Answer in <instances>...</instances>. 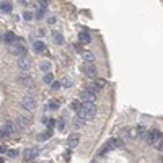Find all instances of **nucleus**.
Here are the masks:
<instances>
[{
    "label": "nucleus",
    "instance_id": "f257e3e1",
    "mask_svg": "<svg viewBox=\"0 0 163 163\" xmlns=\"http://www.w3.org/2000/svg\"><path fill=\"white\" fill-rule=\"evenodd\" d=\"M96 114V104L93 101H83L82 103V108L78 109V116L83 121H88L92 117H95Z\"/></svg>",
    "mask_w": 163,
    "mask_h": 163
},
{
    "label": "nucleus",
    "instance_id": "f03ea898",
    "mask_svg": "<svg viewBox=\"0 0 163 163\" xmlns=\"http://www.w3.org/2000/svg\"><path fill=\"white\" fill-rule=\"evenodd\" d=\"M36 98H34V95H25L21 98V108L23 109H26V111H34L36 109Z\"/></svg>",
    "mask_w": 163,
    "mask_h": 163
},
{
    "label": "nucleus",
    "instance_id": "7ed1b4c3",
    "mask_svg": "<svg viewBox=\"0 0 163 163\" xmlns=\"http://www.w3.org/2000/svg\"><path fill=\"white\" fill-rule=\"evenodd\" d=\"M16 64H18V67L21 69L23 72H28L29 69H31V59H29V57H26L25 54H23V56L18 57Z\"/></svg>",
    "mask_w": 163,
    "mask_h": 163
},
{
    "label": "nucleus",
    "instance_id": "20e7f679",
    "mask_svg": "<svg viewBox=\"0 0 163 163\" xmlns=\"http://www.w3.org/2000/svg\"><path fill=\"white\" fill-rule=\"evenodd\" d=\"M83 72H85V74L88 75L90 78H95L96 74H98V70H96V65L93 64V62H87V64L83 65Z\"/></svg>",
    "mask_w": 163,
    "mask_h": 163
},
{
    "label": "nucleus",
    "instance_id": "39448f33",
    "mask_svg": "<svg viewBox=\"0 0 163 163\" xmlns=\"http://www.w3.org/2000/svg\"><path fill=\"white\" fill-rule=\"evenodd\" d=\"M162 132L160 131H150L149 134L145 135V140H147V144H150V145H153V144H155L157 140H158L160 137H162Z\"/></svg>",
    "mask_w": 163,
    "mask_h": 163
},
{
    "label": "nucleus",
    "instance_id": "423d86ee",
    "mask_svg": "<svg viewBox=\"0 0 163 163\" xmlns=\"http://www.w3.org/2000/svg\"><path fill=\"white\" fill-rule=\"evenodd\" d=\"M10 52H11V54H15V56H23V54H25V47H23L21 44H18L16 41H15V43H11V44H10Z\"/></svg>",
    "mask_w": 163,
    "mask_h": 163
},
{
    "label": "nucleus",
    "instance_id": "0eeeda50",
    "mask_svg": "<svg viewBox=\"0 0 163 163\" xmlns=\"http://www.w3.org/2000/svg\"><path fill=\"white\" fill-rule=\"evenodd\" d=\"M38 155H39V150L34 149V147H29V149H26L25 152H23V157H25V160H34Z\"/></svg>",
    "mask_w": 163,
    "mask_h": 163
},
{
    "label": "nucleus",
    "instance_id": "6e6552de",
    "mask_svg": "<svg viewBox=\"0 0 163 163\" xmlns=\"http://www.w3.org/2000/svg\"><path fill=\"white\" fill-rule=\"evenodd\" d=\"M78 142H80V135L78 134H70L69 139H67L69 149H75V147H78Z\"/></svg>",
    "mask_w": 163,
    "mask_h": 163
},
{
    "label": "nucleus",
    "instance_id": "1a4fd4ad",
    "mask_svg": "<svg viewBox=\"0 0 163 163\" xmlns=\"http://www.w3.org/2000/svg\"><path fill=\"white\" fill-rule=\"evenodd\" d=\"M15 131H16V126H15L13 121H7V122L4 124V134H5V135L15 134Z\"/></svg>",
    "mask_w": 163,
    "mask_h": 163
},
{
    "label": "nucleus",
    "instance_id": "9d476101",
    "mask_svg": "<svg viewBox=\"0 0 163 163\" xmlns=\"http://www.w3.org/2000/svg\"><path fill=\"white\" fill-rule=\"evenodd\" d=\"M82 99H83V101H93V103H95L96 101V93L87 88L85 92L82 93Z\"/></svg>",
    "mask_w": 163,
    "mask_h": 163
},
{
    "label": "nucleus",
    "instance_id": "9b49d317",
    "mask_svg": "<svg viewBox=\"0 0 163 163\" xmlns=\"http://www.w3.org/2000/svg\"><path fill=\"white\" fill-rule=\"evenodd\" d=\"M52 38H54V43H56L57 46H62V44L65 43V39H64V36H62V33H59V31H54Z\"/></svg>",
    "mask_w": 163,
    "mask_h": 163
},
{
    "label": "nucleus",
    "instance_id": "f8f14e48",
    "mask_svg": "<svg viewBox=\"0 0 163 163\" xmlns=\"http://www.w3.org/2000/svg\"><path fill=\"white\" fill-rule=\"evenodd\" d=\"M78 39H80L82 44H90V43H92V36H90L87 31H82L80 36H78Z\"/></svg>",
    "mask_w": 163,
    "mask_h": 163
},
{
    "label": "nucleus",
    "instance_id": "ddd939ff",
    "mask_svg": "<svg viewBox=\"0 0 163 163\" xmlns=\"http://www.w3.org/2000/svg\"><path fill=\"white\" fill-rule=\"evenodd\" d=\"M18 80L21 82V85H25V87H33V78L28 77V75H20Z\"/></svg>",
    "mask_w": 163,
    "mask_h": 163
},
{
    "label": "nucleus",
    "instance_id": "4468645a",
    "mask_svg": "<svg viewBox=\"0 0 163 163\" xmlns=\"http://www.w3.org/2000/svg\"><path fill=\"white\" fill-rule=\"evenodd\" d=\"M33 47H34L36 52H44V51H46V46H44L43 41H34V43H33Z\"/></svg>",
    "mask_w": 163,
    "mask_h": 163
},
{
    "label": "nucleus",
    "instance_id": "2eb2a0df",
    "mask_svg": "<svg viewBox=\"0 0 163 163\" xmlns=\"http://www.w3.org/2000/svg\"><path fill=\"white\" fill-rule=\"evenodd\" d=\"M15 126H16V131L18 129H25L26 126H28V119H26V117H20V119L15 122Z\"/></svg>",
    "mask_w": 163,
    "mask_h": 163
},
{
    "label": "nucleus",
    "instance_id": "dca6fc26",
    "mask_svg": "<svg viewBox=\"0 0 163 163\" xmlns=\"http://www.w3.org/2000/svg\"><path fill=\"white\" fill-rule=\"evenodd\" d=\"M4 39H5V43L11 44V43H15V41H16V36H15L13 33H5Z\"/></svg>",
    "mask_w": 163,
    "mask_h": 163
},
{
    "label": "nucleus",
    "instance_id": "f3484780",
    "mask_svg": "<svg viewBox=\"0 0 163 163\" xmlns=\"http://www.w3.org/2000/svg\"><path fill=\"white\" fill-rule=\"evenodd\" d=\"M39 69H41V72H44V74H47V72L51 70V62H47V60H44V62H41V64H39Z\"/></svg>",
    "mask_w": 163,
    "mask_h": 163
},
{
    "label": "nucleus",
    "instance_id": "a211bd4d",
    "mask_svg": "<svg viewBox=\"0 0 163 163\" xmlns=\"http://www.w3.org/2000/svg\"><path fill=\"white\" fill-rule=\"evenodd\" d=\"M93 85H95L98 90H101V88H104V87H106V80H103V78H96Z\"/></svg>",
    "mask_w": 163,
    "mask_h": 163
},
{
    "label": "nucleus",
    "instance_id": "6ab92c4d",
    "mask_svg": "<svg viewBox=\"0 0 163 163\" xmlns=\"http://www.w3.org/2000/svg\"><path fill=\"white\" fill-rule=\"evenodd\" d=\"M60 85L65 87V88H69V87L74 85V82H72V78H70V77H64V78H62V83H60Z\"/></svg>",
    "mask_w": 163,
    "mask_h": 163
},
{
    "label": "nucleus",
    "instance_id": "aec40b11",
    "mask_svg": "<svg viewBox=\"0 0 163 163\" xmlns=\"http://www.w3.org/2000/svg\"><path fill=\"white\" fill-rule=\"evenodd\" d=\"M109 142H111V145H113L114 149H117V147H122V145H124V142L119 140V139H111Z\"/></svg>",
    "mask_w": 163,
    "mask_h": 163
},
{
    "label": "nucleus",
    "instance_id": "412c9836",
    "mask_svg": "<svg viewBox=\"0 0 163 163\" xmlns=\"http://www.w3.org/2000/svg\"><path fill=\"white\" fill-rule=\"evenodd\" d=\"M83 60H85V62H93V60H95V56H93L92 52H83Z\"/></svg>",
    "mask_w": 163,
    "mask_h": 163
},
{
    "label": "nucleus",
    "instance_id": "4be33fe9",
    "mask_svg": "<svg viewBox=\"0 0 163 163\" xmlns=\"http://www.w3.org/2000/svg\"><path fill=\"white\" fill-rule=\"evenodd\" d=\"M47 106H49V109H57V108L60 106V103H59V101H57V99H51Z\"/></svg>",
    "mask_w": 163,
    "mask_h": 163
},
{
    "label": "nucleus",
    "instance_id": "5701e85b",
    "mask_svg": "<svg viewBox=\"0 0 163 163\" xmlns=\"http://www.w3.org/2000/svg\"><path fill=\"white\" fill-rule=\"evenodd\" d=\"M52 80H54V75L51 74V72H47V74L44 75V78H43V82H44V83H51Z\"/></svg>",
    "mask_w": 163,
    "mask_h": 163
},
{
    "label": "nucleus",
    "instance_id": "b1692460",
    "mask_svg": "<svg viewBox=\"0 0 163 163\" xmlns=\"http://www.w3.org/2000/svg\"><path fill=\"white\" fill-rule=\"evenodd\" d=\"M83 122H85V121H83V119H82V117L80 116H77V119H75V122H74V126H75V127H80V126H83Z\"/></svg>",
    "mask_w": 163,
    "mask_h": 163
},
{
    "label": "nucleus",
    "instance_id": "393cba45",
    "mask_svg": "<svg viewBox=\"0 0 163 163\" xmlns=\"http://www.w3.org/2000/svg\"><path fill=\"white\" fill-rule=\"evenodd\" d=\"M0 10H4V11H11V5H10V4H0Z\"/></svg>",
    "mask_w": 163,
    "mask_h": 163
},
{
    "label": "nucleus",
    "instance_id": "a878e982",
    "mask_svg": "<svg viewBox=\"0 0 163 163\" xmlns=\"http://www.w3.org/2000/svg\"><path fill=\"white\" fill-rule=\"evenodd\" d=\"M51 137V131H47V132H44V134H41V135H39V140H46V139H49Z\"/></svg>",
    "mask_w": 163,
    "mask_h": 163
},
{
    "label": "nucleus",
    "instance_id": "bb28decb",
    "mask_svg": "<svg viewBox=\"0 0 163 163\" xmlns=\"http://www.w3.org/2000/svg\"><path fill=\"white\" fill-rule=\"evenodd\" d=\"M80 108H82V103H80V101H74V103H72V109H74V111H78Z\"/></svg>",
    "mask_w": 163,
    "mask_h": 163
},
{
    "label": "nucleus",
    "instance_id": "cd10ccee",
    "mask_svg": "<svg viewBox=\"0 0 163 163\" xmlns=\"http://www.w3.org/2000/svg\"><path fill=\"white\" fill-rule=\"evenodd\" d=\"M8 157H11V158L18 157V150H8Z\"/></svg>",
    "mask_w": 163,
    "mask_h": 163
},
{
    "label": "nucleus",
    "instance_id": "c85d7f7f",
    "mask_svg": "<svg viewBox=\"0 0 163 163\" xmlns=\"http://www.w3.org/2000/svg\"><path fill=\"white\" fill-rule=\"evenodd\" d=\"M64 127H65V122H64V119H60L59 121V129L60 131H64Z\"/></svg>",
    "mask_w": 163,
    "mask_h": 163
},
{
    "label": "nucleus",
    "instance_id": "c756f323",
    "mask_svg": "<svg viewBox=\"0 0 163 163\" xmlns=\"http://www.w3.org/2000/svg\"><path fill=\"white\" fill-rule=\"evenodd\" d=\"M23 16H25V20H31V18H33V15H31V13H28V11H26V13L23 15Z\"/></svg>",
    "mask_w": 163,
    "mask_h": 163
},
{
    "label": "nucleus",
    "instance_id": "7c9ffc66",
    "mask_svg": "<svg viewBox=\"0 0 163 163\" xmlns=\"http://www.w3.org/2000/svg\"><path fill=\"white\" fill-rule=\"evenodd\" d=\"M43 16H44V11H43V10L38 11V16H36V18H43Z\"/></svg>",
    "mask_w": 163,
    "mask_h": 163
},
{
    "label": "nucleus",
    "instance_id": "2f4dec72",
    "mask_svg": "<svg viewBox=\"0 0 163 163\" xmlns=\"http://www.w3.org/2000/svg\"><path fill=\"white\" fill-rule=\"evenodd\" d=\"M59 87H62V85H60V83H52V88H54V90L59 88Z\"/></svg>",
    "mask_w": 163,
    "mask_h": 163
},
{
    "label": "nucleus",
    "instance_id": "473e14b6",
    "mask_svg": "<svg viewBox=\"0 0 163 163\" xmlns=\"http://www.w3.org/2000/svg\"><path fill=\"white\" fill-rule=\"evenodd\" d=\"M2 152H7V149H5V147H0V153Z\"/></svg>",
    "mask_w": 163,
    "mask_h": 163
},
{
    "label": "nucleus",
    "instance_id": "72a5a7b5",
    "mask_svg": "<svg viewBox=\"0 0 163 163\" xmlns=\"http://www.w3.org/2000/svg\"><path fill=\"white\" fill-rule=\"evenodd\" d=\"M0 162H4V160H2V158H0Z\"/></svg>",
    "mask_w": 163,
    "mask_h": 163
},
{
    "label": "nucleus",
    "instance_id": "f704fd0d",
    "mask_svg": "<svg viewBox=\"0 0 163 163\" xmlns=\"http://www.w3.org/2000/svg\"><path fill=\"white\" fill-rule=\"evenodd\" d=\"M162 162H163V158H162Z\"/></svg>",
    "mask_w": 163,
    "mask_h": 163
}]
</instances>
